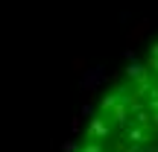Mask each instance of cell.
Wrapping results in <instances>:
<instances>
[{
  "instance_id": "obj_1",
  "label": "cell",
  "mask_w": 158,
  "mask_h": 152,
  "mask_svg": "<svg viewBox=\"0 0 158 152\" xmlns=\"http://www.w3.org/2000/svg\"><path fill=\"white\" fill-rule=\"evenodd\" d=\"M73 152H158V41L97 102Z\"/></svg>"
}]
</instances>
